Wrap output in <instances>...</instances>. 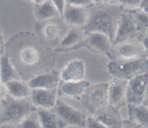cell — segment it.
Returning a JSON list of instances; mask_svg holds the SVG:
<instances>
[{"instance_id":"obj_1","label":"cell","mask_w":148,"mask_h":128,"mask_svg":"<svg viewBox=\"0 0 148 128\" xmlns=\"http://www.w3.org/2000/svg\"><path fill=\"white\" fill-rule=\"evenodd\" d=\"M89 15L83 30L85 35L92 32L106 34L113 42L119 20L125 9L119 3L94 2L88 7Z\"/></svg>"},{"instance_id":"obj_2","label":"cell","mask_w":148,"mask_h":128,"mask_svg":"<svg viewBox=\"0 0 148 128\" xmlns=\"http://www.w3.org/2000/svg\"><path fill=\"white\" fill-rule=\"evenodd\" d=\"M36 108L30 98L16 99L8 95L2 101L0 109V127H18L19 124Z\"/></svg>"},{"instance_id":"obj_3","label":"cell","mask_w":148,"mask_h":128,"mask_svg":"<svg viewBox=\"0 0 148 128\" xmlns=\"http://www.w3.org/2000/svg\"><path fill=\"white\" fill-rule=\"evenodd\" d=\"M107 67L113 78L129 80L148 72V59L140 57L130 60H111Z\"/></svg>"},{"instance_id":"obj_4","label":"cell","mask_w":148,"mask_h":128,"mask_svg":"<svg viewBox=\"0 0 148 128\" xmlns=\"http://www.w3.org/2000/svg\"><path fill=\"white\" fill-rule=\"evenodd\" d=\"M80 101L84 107L94 115L108 103V82L90 85L80 98Z\"/></svg>"},{"instance_id":"obj_5","label":"cell","mask_w":148,"mask_h":128,"mask_svg":"<svg viewBox=\"0 0 148 128\" xmlns=\"http://www.w3.org/2000/svg\"><path fill=\"white\" fill-rule=\"evenodd\" d=\"M54 112L57 114L59 119L63 124L64 127L66 126H75L85 127L86 117L84 113L65 102L58 99Z\"/></svg>"},{"instance_id":"obj_6","label":"cell","mask_w":148,"mask_h":128,"mask_svg":"<svg viewBox=\"0 0 148 128\" xmlns=\"http://www.w3.org/2000/svg\"><path fill=\"white\" fill-rule=\"evenodd\" d=\"M148 89V72L136 75L128 80L126 100L127 104L139 105L143 103Z\"/></svg>"},{"instance_id":"obj_7","label":"cell","mask_w":148,"mask_h":128,"mask_svg":"<svg viewBox=\"0 0 148 128\" xmlns=\"http://www.w3.org/2000/svg\"><path fill=\"white\" fill-rule=\"evenodd\" d=\"M83 46L92 52L107 55L110 58L113 42L106 34L100 32H92L85 35Z\"/></svg>"},{"instance_id":"obj_8","label":"cell","mask_w":148,"mask_h":128,"mask_svg":"<svg viewBox=\"0 0 148 128\" xmlns=\"http://www.w3.org/2000/svg\"><path fill=\"white\" fill-rule=\"evenodd\" d=\"M144 49L142 45L130 42L123 41L116 44H113L111 50V60H130L140 58Z\"/></svg>"},{"instance_id":"obj_9","label":"cell","mask_w":148,"mask_h":128,"mask_svg":"<svg viewBox=\"0 0 148 128\" xmlns=\"http://www.w3.org/2000/svg\"><path fill=\"white\" fill-rule=\"evenodd\" d=\"M138 30L137 25L132 14L125 10L119 20L113 44L129 41V38L136 35Z\"/></svg>"},{"instance_id":"obj_10","label":"cell","mask_w":148,"mask_h":128,"mask_svg":"<svg viewBox=\"0 0 148 128\" xmlns=\"http://www.w3.org/2000/svg\"><path fill=\"white\" fill-rule=\"evenodd\" d=\"M58 88L53 89H31L30 100L36 108L53 109L58 100Z\"/></svg>"},{"instance_id":"obj_11","label":"cell","mask_w":148,"mask_h":128,"mask_svg":"<svg viewBox=\"0 0 148 128\" xmlns=\"http://www.w3.org/2000/svg\"><path fill=\"white\" fill-rule=\"evenodd\" d=\"M128 80L114 78L108 82V103L119 109L126 103V92Z\"/></svg>"},{"instance_id":"obj_12","label":"cell","mask_w":148,"mask_h":128,"mask_svg":"<svg viewBox=\"0 0 148 128\" xmlns=\"http://www.w3.org/2000/svg\"><path fill=\"white\" fill-rule=\"evenodd\" d=\"M94 116L105 127H123V119L119 109L109 103L100 108Z\"/></svg>"},{"instance_id":"obj_13","label":"cell","mask_w":148,"mask_h":128,"mask_svg":"<svg viewBox=\"0 0 148 128\" xmlns=\"http://www.w3.org/2000/svg\"><path fill=\"white\" fill-rule=\"evenodd\" d=\"M88 15V7L73 6L66 4L62 18L67 25L84 28L87 22Z\"/></svg>"},{"instance_id":"obj_14","label":"cell","mask_w":148,"mask_h":128,"mask_svg":"<svg viewBox=\"0 0 148 128\" xmlns=\"http://www.w3.org/2000/svg\"><path fill=\"white\" fill-rule=\"evenodd\" d=\"M73 27L61 40L59 47L55 50L56 52H68L83 47V41L86 35L83 28Z\"/></svg>"},{"instance_id":"obj_15","label":"cell","mask_w":148,"mask_h":128,"mask_svg":"<svg viewBox=\"0 0 148 128\" xmlns=\"http://www.w3.org/2000/svg\"><path fill=\"white\" fill-rule=\"evenodd\" d=\"M86 67L84 62L80 59H74L68 62L60 73L61 81L71 82L84 80Z\"/></svg>"},{"instance_id":"obj_16","label":"cell","mask_w":148,"mask_h":128,"mask_svg":"<svg viewBox=\"0 0 148 128\" xmlns=\"http://www.w3.org/2000/svg\"><path fill=\"white\" fill-rule=\"evenodd\" d=\"M90 85V82L85 80L71 82L60 81L58 87V95L61 96L80 99L85 91Z\"/></svg>"},{"instance_id":"obj_17","label":"cell","mask_w":148,"mask_h":128,"mask_svg":"<svg viewBox=\"0 0 148 128\" xmlns=\"http://www.w3.org/2000/svg\"><path fill=\"white\" fill-rule=\"evenodd\" d=\"M60 81V73L51 71L34 77L28 80V84L31 89H53L58 87Z\"/></svg>"},{"instance_id":"obj_18","label":"cell","mask_w":148,"mask_h":128,"mask_svg":"<svg viewBox=\"0 0 148 128\" xmlns=\"http://www.w3.org/2000/svg\"><path fill=\"white\" fill-rule=\"evenodd\" d=\"M34 12L36 20L39 22L61 18L59 12L51 0H46L43 2L34 5Z\"/></svg>"},{"instance_id":"obj_19","label":"cell","mask_w":148,"mask_h":128,"mask_svg":"<svg viewBox=\"0 0 148 128\" xmlns=\"http://www.w3.org/2000/svg\"><path fill=\"white\" fill-rule=\"evenodd\" d=\"M129 120L135 127H148V107L144 104H128Z\"/></svg>"},{"instance_id":"obj_20","label":"cell","mask_w":148,"mask_h":128,"mask_svg":"<svg viewBox=\"0 0 148 128\" xmlns=\"http://www.w3.org/2000/svg\"><path fill=\"white\" fill-rule=\"evenodd\" d=\"M8 95L16 99H28L30 97L31 89L28 82L13 79L5 82Z\"/></svg>"},{"instance_id":"obj_21","label":"cell","mask_w":148,"mask_h":128,"mask_svg":"<svg viewBox=\"0 0 148 128\" xmlns=\"http://www.w3.org/2000/svg\"><path fill=\"white\" fill-rule=\"evenodd\" d=\"M36 112L38 115L42 127H64L63 124L59 119L57 114L55 112H52L51 109L36 108Z\"/></svg>"},{"instance_id":"obj_22","label":"cell","mask_w":148,"mask_h":128,"mask_svg":"<svg viewBox=\"0 0 148 128\" xmlns=\"http://www.w3.org/2000/svg\"><path fill=\"white\" fill-rule=\"evenodd\" d=\"M16 71L11 62L10 57L8 54L0 56V79L5 82L16 79Z\"/></svg>"},{"instance_id":"obj_23","label":"cell","mask_w":148,"mask_h":128,"mask_svg":"<svg viewBox=\"0 0 148 128\" xmlns=\"http://www.w3.org/2000/svg\"><path fill=\"white\" fill-rule=\"evenodd\" d=\"M40 58V54L37 49L32 46L23 48L20 53V59L23 64L28 66H33L38 63Z\"/></svg>"},{"instance_id":"obj_24","label":"cell","mask_w":148,"mask_h":128,"mask_svg":"<svg viewBox=\"0 0 148 128\" xmlns=\"http://www.w3.org/2000/svg\"><path fill=\"white\" fill-rule=\"evenodd\" d=\"M128 11L131 12L134 18L137 25L138 29L145 28L148 29V13L143 10L138 8L134 10H129Z\"/></svg>"},{"instance_id":"obj_25","label":"cell","mask_w":148,"mask_h":128,"mask_svg":"<svg viewBox=\"0 0 148 128\" xmlns=\"http://www.w3.org/2000/svg\"><path fill=\"white\" fill-rule=\"evenodd\" d=\"M18 127L23 128H39L42 127L36 112L34 111L28 114L18 126Z\"/></svg>"},{"instance_id":"obj_26","label":"cell","mask_w":148,"mask_h":128,"mask_svg":"<svg viewBox=\"0 0 148 128\" xmlns=\"http://www.w3.org/2000/svg\"><path fill=\"white\" fill-rule=\"evenodd\" d=\"M60 33V28L57 24L49 22L45 25L43 28V34L48 40H55L58 38Z\"/></svg>"},{"instance_id":"obj_27","label":"cell","mask_w":148,"mask_h":128,"mask_svg":"<svg viewBox=\"0 0 148 128\" xmlns=\"http://www.w3.org/2000/svg\"><path fill=\"white\" fill-rule=\"evenodd\" d=\"M142 0H118V3L120 4L125 10H134L140 7Z\"/></svg>"},{"instance_id":"obj_28","label":"cell","mask_w":148,"mask_h":128,"mask_svg":"<svg viewBox=\"0 0 148 128\" xmlns=\"http://www.w3.org/2000/svg\"><path fill=\"white\" fill-rule=\"evenodd\" d=\"M93 2V0H66V4L79 7H89Z\"/></svg>"},{"instance_id":"obj_29","label":"cell","mask_w":148,"mask_h":128,"mask_svg":"<svg viewBox=\"0 0 148 128\" xmlns=\"http://www.w3.org/2000/svg\"><path fill=\"white\" fill-rule=\"evenodd\" d=\"M91 127V128H102L105 127L102 123L99 122L95 116L92 117L86 118V127Z\"/></svg>"},{"instance_id":"obj_30","label":"cell","mask_w":148,"mask_h":128,"mask_svg":"<svg viewBox=\"0 0 148 128\" xmlns=\"http://www.w3.org/2000/svg\"><path fill=\"white\" fill-rule=\"evenodd\" d=\"M51 2L53 3L55 5V7L59 12L61 18L62 17L63 15L64 10H65V5H66V0H51Z\"/></svg>"},{"instance_id":"obj_31","label":"cell","mask_w":148,"mask_h":128,"mask_svg":"<svg viewBox=\"0 0 148 128\" xmlns=\"http://www.w3.org/2000/svg\"><path fill=\"white\" fill-rule=\"evenodd\" d=\"M8 95V92L6 85L5 82H2V80L0 79V101H2L3 99H5Z\"/></svg>"},{"instance_id":"obj_32","label":"cell","mask_w":148,"mask_h":128,"mask_svg":"<svg viewBox=\"0 0 148 128\" xmlns=\"http://www.w3.org/2000/svg\"><path fill=\"white\" fill-rule=\"evenodd\" d=\"M142 46L145 52H148V35H145L142 38Z\"/></svg>"},{"instance_id":"obj_33","label":"cell","mask_w":148,"mask_h":128,"mask_svg":"<svg viewBox=\"0 0 148 128\" xmlns=\"http://www.w3.org/2000/svg\"><path fill=\"white\" fill-rule=\"evenodd\" d=\"M3 50V38H2V33L0 31V56L2 54V52Z\"/></svg>"},{"instance_id":"obj_34","label":"cell","mask_w":148,"mask_h":128,"mask_svg":"<svg viewBox=\"0 0 148 128\" xmlns=\"http://www.w3.org/2000/svg\"><path fill=\"white\" fill-rule=\"evenodd\" d=\"M142 104H144L145 106H147V107H148V89H147V90L146 94H145V99H144Z\"/></svg>"},{"instance_id":"obj_35","label":"cell","mask_w":148,"mask_h":128,"mask_svg":"<svg viewBox=\"0 0 148 128\" xmlns=\"http://www.w3.org/2000/svg\"><path fill=\"white\" fill-rule=\"evenodd\" d=\"M99 2H106V3H118V0H97Z\"/></svg>"},{"instance_id":"obj_36","label":"cell","mask_w":148,"mask_h":128,"mask_svg":"<svg viewBox=\"0 0 148 128\" xmlns=\"http://www.w3.org/2000/svg\"><path fill=\"white\" fill-rule=\"evenodd\" d=\"M26 1H28V2H31V3H34V5H36V4H39L41 3V2H45V1H46V0H26Z\"/></svg>"},{"instance_id":"obj_37","label":"cell","mask_w":148,"mask_h":128,"mask_svg":"<svg viewBox=\"0 0 148 128\" xmlns=\"http://www.w3.org/2000/svg\"><path fill=\"white\" fill-rule=\"evenodd\" d=\"M148 5V0H142V4H141V6L139 8H142L145 6H147Z\"/></svg>"},{"instance_id":"obj_38","label":"cell","mask_w":148,"mask_h":128,"mask_svg":"<svg viewBox=\"0 0 148 128\" xmlns=\"http://www.w3.org/2000/svg\"><path fill=\"white\" fill-rule=\"evenodd\" d=\"M140 9L143 10L144 11H145V12H147V13H148V5H147V6H145V7H142V8H140Z\"/></svg>"},{"instance_id":"obj_39","label":"cell","mask_w":148,"mask_h":128,"mask_svg":"<svg viewBox=\"0 0 148 128\" xmlns=\"http://www.w3.org/2000/svg\"><path fill=\"white\" fill-rule=\"evenodd\" d=\"M1 104H2V101H0V109H1Z\"/></svg>"}]
</instances>
